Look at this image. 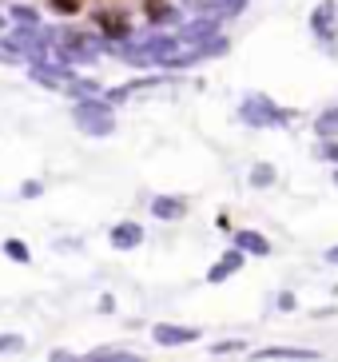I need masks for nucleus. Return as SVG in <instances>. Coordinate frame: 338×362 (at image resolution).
Instances as JSON below:
<instances>
[{
  "label": "nucleus",
  "mask_w": 338,
  "mask_h": 362,
  "mask_svg": "<svg viewBox=\"0 0 338 362\" xmlns=\"http://www.w3.org/2000/svg\"><path fill=\"white\" fill-rule=\"evenodd\" d=\"M72 116L88 136H112V132H116V112H112L107 100H95V96L80 100V104L72 107Z\"/></svg>",
  "instance_id": "f257e3e1"
},
{
  "label": "nucleus",
  "mask_w": 338,
  "mask_h": 362,
  "mask_svg": "<svg viewBox=\"0 0 338 362\" xmlns=\"http://www.w3.org/2000/svg\"><path fill=\"white\" fill-rule=\"evenodd\" d=\"M239 112H243L247 128H283V124H291V112H283L275 100L267 96H247Z\"/></svg>",
  "instance_id": "f03ea898"
},
{
  "label": "nucleus",
  "mask_w": 338,
  "mask_h": 362,
  "mask_svg": "<svg viewBox=\"0 0 338 362\" xmlns=\"http://www.w3.org/2000/svg\"><path fill=\"white\" fill-rule=\"evenodd\" d=\"M56 44L68 52V64L95 60V56H100V48H104L95 33H80V28H60V33H56Z\"/></svg>",
  "instance_id": "7ed1b4c3"
},
{
  "label": "nucleus",
  "mask_w": 338,
  "mask_h": 362,
  "mask_svg": "<svg viewBox=\"0 0 338 362\" xmlns=\"http://www.w3.org/2000/svg\"><path fill=\"white\" fill-rule=\"evenodd\" d=\"M92 24H95V33L107 36L112 44H120V40H127V36H132V21H127L124 12H116V8H100L92 16Z\"/></svg>",
  "instance_id": "20e7f679"
},
{
  "label": "nucleus",
  "mask_w": 338,
  "mask_h": 362,
  "mask_svg": "<svg viewBox=\"0 0 338 362\" xmlns=\"http://www.w3.org/2000/svg\"><path fill=\"white\" fill-rule=\"evenodd\" d=\"M151 339H156L159 346H187V342L199 339V330L195 327H175V322H156V327H151Z\"/></svg>",
  "instance_id": "39448f33"
},
{
  "label": "nucleus",
  "mask_w": 338,
  "mask_h": 362,
  "mask_svg": "<svg viewBox=\"0 0 338 362\" xmlns=\"http://www.w3.org/2000/svg\"><path fill=\"white\" fill-rule=\"evenodd\" d=\"M310 33H315L318 40H330V36L338 33V4L334 0H322V4L310 12Z\"/></svg>",
  "instance_id": "423d86ee"
},
{
  "label": "nucleus",
  "mask_w": 338,
  "mask_h": 362,
  "mask_svg": "<svg viewBox=\"0 0 338 362\" xmlns=\"http://www.w3.org/2000/svg\"><path fill=\"white\" fill-rule=\"evenodd\" d=\"M243 259H247V251H243V247H235V251H223V255L211 263V271H207V283H211V287L227 283V279H231L235 271L243 267Z\"/></svg>",
  "instance_id": "0eeeda50"
},
{
  "label": "nucleus",
  "mask_w": 338,
  "mask_h": 362,
  "mask_svg": "<svg viewBox=\"0 0 338 362\" xmlns=\"http://www.w3.org/2000/svg\"><path fill=\"white\" fill-rule=\"evenodd\" d=\"M107 239H112V247H116V251H136V247L144 243V223L124 219V223H116L112 231H107Z\"/></svg>",
  "instance_id": "6e6552de"
},
{
  "label": "nucleus",
  "mask_w": 338,
  "mask_h": 362,
  "mask_svg": "<svg viewBox=\"0 0 338 362\" xmlns=\"http://www.w3.org/2000/svg\"><path fill=\"white\" fill-rule=\"evenodd\" d=\"M259 362H315L318 351H298V346H267V351H255Z\"/></svg>",
  "instance_id": "1a4fd4ad"
},
{
  "label": "nucleus",
  "mask_w": 338,
  "mask_h": 362,
  "mask_svg": "<svg viewBox=\"0 0 338 362\" xmlns=\"http://www.w3.org/2000/svg\"><path fill=\"white\" fill-rule=\"evenodd\" d=\"M151 215L156 219H183L187 215V199H180V195H156L151 199Z\"/></svg>",
  "instance_id": "9d476101"
},
{
  "label": "nucleus",
  "mask_w": 338,
  "mask_h": 362,
  "mask_svg": "<svg viewBox=\"0 0 338 362\" xmlns=\"http://www.w3.org/2000/svg\"><path fill=\"white\" fill-rule=\"evenodd\" d=\"M144 16H148V24H171L180 21V8L171 0H144Z\"/></svg>",
  "instance_id": "9b49d317"
},
{
  "label": "nucleus",
  "mask_w": 338,
  "mask_h": 362,
  "mask_svg": "<svg viewBox=\"0 0 338 362\" xmlns=\"http://www.w3.org/2000/svg\"><path fill=\"white\" fill-rule=\"evenodd\" d=\"M235 247H243L247 255H271V243H267V235L251 231V227L235 231Z\"/></svg>",
  "instance_id": "f8f14e48"
},
{
  "label": "nucleus",
  "mask_w": 338,
  "mask_h": 362,
  "mask_svg": "<svg viewBox=\"0 0 338 362\" xmlns=\"http://www.w3.org/2000/svg\"><path fill=\"white\" fill-rule=\"evenodd\" d=\"M315 132H318L322 139H338V104H330L327 112L315 119Z\"/></svg>",
  "instance_id": "ddd939ff"
},
{
  "label": "nucleus",
  "mask_w": 338,
  "mask_h": 362,
  "mask_svg": "<svg viewBox=\"0 0 338 362\" xmlns=\"http://www.w3.org/2000/svg\"><path fill=\"white\" fill-rule=\"evenodd\" d=\"M84 358H88V362H112V358H116V362H136L139 354H132V351H112V346H104V351H88Z\"/></svg>",
  "instance_id": "4468645a"
},
{
  "label": "nucleus",
  "mask_w": 338,
  "mask_h": 362,
  "mask_svg": "<svg viewBox=\"0 0 338 362\" xmlns=\"http://www.w3.org/2000/svg\"><path fill=\"white\" fill-rule=\"evenodd\" d=\"M48 4V12H56V16H80L84 12V0H44Z\"/></svg>",
  "instance_id": "2eb2a0df"
},
{
  "label": "nucleus",
  "mask_w": 338,
  "mask_h": 362,
  "mask_svg": "<svg viewBox=\"0 0 338 362\" xmlns=\"http://www.w3.org/2000/svg\"><path fill=\"white\" fill-rule=\"evenodd\" d=\"M239 351H247V342L227 339V342H215V346H211V358H227V354H239Z\"/></svg>",
  "instance_id": "dca6fc26"
},
{
  "label": "nucleus",
  "mask_w": 338,
  "mask_h": 362,
  "mask_svg": "<svg viewBox=\"0 0 338 362\" xmlns=\"http://www.w3.org/2000/svg\"><path fill=\"white\" fill-rule=\"evenodd\" d=\"M68 92H76V96H95L100 84H95V80H72V76H68Z\"/></svg>",
  "instance_id": "f3484780"
},
{
  "label": "nucleus",
  "mask_w": 338,
  "mask_h": 362,
  "mask_svg": "<svg viewBox=\"0 0 338 362\" xmlns=\"http://www.w3.org/2000/svg\"><path fill=\"white\" fill-rule=\"evenodd\" d=\"M251 183H255V187H267V183H275V168H271V163H259V168L251 171Z\"/></svg>",
  "instance_id": "a211bd4d"
},
{
  "label": "nucleus",
  "mask_w": 338,
  "mask_h": 362,
  "mask_svg": "<svg viewBox=\"0 0 338 362\" xmlns=\"http://www.w3.org/2000/svg\"><path fill=\"white\" fill-rule=\"evenodd\" d=\"M318 156H322L327 163H334V168H338V139H322V148H318Z\"/></svg>",
  "instance_id": "6ab92c4d"
},
{
  "label": "nucleus",
  "mask_w": 338,
  "mask_h": 362,
  "mask_svg": "<svg viewBox=\"0 0 338 362\" xmlns=\"http://www.w3.org/2000/svg\"><path fill=\"white\" fill-rule=\"evenodd\" d=\"M4 251H8V255L16 259V263H28V259H32V255H28V247H24V243H16V239H12V243L4 247Z\"/></svg>",
  "instance_id": "aec40b11"
},
{
  "label": "nucleus",
  "mask_w": 338,
  "mask_h": 362,
  "mask_svg": "<svg viewBox=\"0 0 338 362\" xmlns=\"http://www.w3.org/2000/svg\"><path fill=\"white\" fill-rule=\"evenodd\" d=\"M16 351H24L21 339H0V354H16Z\"/></svg>",
  "instance_id": "412c9836"
},
{
  "label": "nucleus",
  "mask_w": 338,
  "mask_h": 362,
  "mask_svg": "<svg viewBox=\"0 0 338 362\" xmlns=\"http://www.w3.org/2000/svg\"><path fill=\"white\" fill-rule=\"evenodd\" d=\"M36 80H44V84H52V88H56V84H64L60 76H48V72H36Z\"/></svg>",
  "instance_id": "4be33fe9"
},
{
  "label": "nucleus",
  "mask_w": 338,
  "mask_h": 362,
  "mask_svg": "<svg viewBox=\"0 0 338 362\" xmlns=\"http://www.w3.org/2000/svg\"><path fill=\"white\" fill-rule=\"evenodd\" d=\"M327 263H338V243H334V247H330V251H327Z\"/></svg>",
  "instance_id": "5701e85b"
},
{
  "label": "nucleus",
  "mask_w": 338,
  "mask_h": 362,
  "mask_svg": "<svg viewBox=\"0 0 338 362\" xmlns=\"http://www.w3.org/2000/svg\"><path fill=\"white\" fill-rule=\"evenodd\" d=\"M334 183H338V168H334Z\"/></svg>",
  "instance_id": "b1692460"
}]
</instances>
